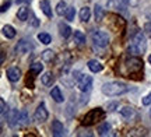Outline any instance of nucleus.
I'll list each match as a JSON object with an SVG mask.
<instances>
[{
    "label": "nucleus",
    "instance_id": "6e6552de",
    "mask_svg": "<svg viewBox=\"0 0 151 137\" xmlns=\"http://www.w3.org/2000/svg\"><path fill=\"white\" fill-rule=\"evenodd\" d=\"M92 87V77L91 76H83L78 80V88H80V91L83 93H87V91H90Z\"/></svg>",
    "mask_w": 151,
    "mask_h": 137
},
{
    "label": "nucleus",
    "instance_id": "9d476101",
    "mask_svg": "<svg viewBox=\"0 0 151 137\" xmlns=\"http://www.w3.org/2000/svg\"><path fill=\"white\" fill-rule=\"evenodd\" d=\"M65 126H63V123L59 121H53L52 122V134L56 137H60V136H65Z\"/></svg>",
    "mask_w": 151,
    "mask_h": 137
},
{
    "label": "nucleus",
    "instance_id": "473e14b6",
    "mask_svg": "<svg viewBox=\"0 0 151 137\" xmlns=\"http://www.w3.org/2000/svg\"><path fill=\"white\" fill-rule=\"evenodd\" d=\"M143 105H151V93L143 98Z\"/></svg>",
    "mask_w": 151,
    "mask_h": 137
},
{
    "label": "nucleus",
    "instance_id": "b1692460",
    "mask_svg": "<svg viewBox=\"0 0 151 137\" xmlns=\"http://www.w3.org/2000/svg\"><path fill=\"white\" fill-rule=\"evenodd\" d=\"M28 14H29V11L28 9L24 6V7H20L18 9V13H17V17H18V20H21V21H25L28 18Z\"/></svg>",
    "mask_w": 151,
    "mask_h": 137
},
{
    "label": "nucleus",
    "instance_id": "a211bd4d",
    "mask_svg": "<svg viewBox=\"0 0 151 137\" xmlns=\"http://www.w3.org/2000/svg\"><path fill=\"white\" fill-rule=\"evenodd\" d=\"M53 80H55V77H53V74H52V71H46V73L41 77V81H42L43 85H50V84L53 82Z\"/></svg>",
    "mask_w": 151,
    "mask_h": 137
},
{
    "label": "nucleus",
    "instance_id": "bb28decb",
    "mask_svg": "<svg viewBox=\"0 0 151 137\" xmlns=\"http://www.w3.org/2000/svg\"><path fill=\"white\" fill-rule=\"evenodd\" d=\"M38 39H39L42 44H45V45L50 44V41H52L50 35H49V34H46V32H39V34H38Z\"/></svg>",
    "mask_w": 151,
    "mask_h": 137
},
{
    "label": "nucleus",
    "instance_id": "f257e3e1",
    "mask_svg": "<svg viewBox=\"0 0 151 137\" xmlns=\"http://www.w3.org/2000/svg\"><path fill=\"white\" fill-rule=\"evenodd\" d=\"M129 85L120 81H109L102 85V93L105 95H108V97H119V95H123V94L129 93Z\"/></svg>",
    "mask_w": 151,
    "mask_h": 137
},
{
    "label": "nucleus",
    "instance_id": "1a4fd4ad",
    "mask_svg": "<svg viewBox=\"0 0 151 137\" xmlns=\"http://www.w3.org/2000/svg\"><path fill=\"white\" fill-rule=\"evenodd\" d=\"M20 116H21V112H18L17 109H11L7 112V122L10 126H16V125H20Z\"/></svg>",
    "mask_w": 151,
    "mask_h": 137
},
{
    "label": "nucleus",
    "instance_id": "e433bc0d",
    "mask_svg": "<svg viewBox=\"0 0 151 137\" xmlns=\"http://www.w3.org/2000/svg\"><path fill=\"white\" fill-rule=\"evenodd\" d=\"M148 62H150V63H151V55L148 56Z\"/></svg>",
    "mask_w": 151,
    "mask_h": 137
},
{
    "label": "nucleus",
    "instance_id": "c9c22d12",
    "mask_svg": "<svg viewBox=\"0 0 151 137\" xmlns=\"http://www.w3.org/2000/svg\"><path fill=\"white\" fill-rule=\"evenodd\" d=\"M4 62V52H1V63Z\"/></svg>",
    "mask_w": 151,
    "mask_h": 137
},
{
    "label": "nucleus",
    "instance_id": "dca6fc26",
    "mask_svg": "<svg viewBox=\"0 0 151 137\" xmlns=\"http://www.w3.org/2000/svg\"><path fill=\"white\" fill-rule=\"evenodd\" d=\"M88 69H90L92 73H99V71H102L104 67L98 60H90L88 62Z\"/></svg>",
    "mask_w": 151,
    "mask_h": 137
},
{
    "label": "nucleus",
    "instance_id": "4be33fe9",
    "mask_svg": "<svg viewBox=\"0 0 151 137\" xmlns=\"http://www.w3.org/2000/svg\"><path fill=\"white\" fill-rule=\"evenodd\" d=\"M109 132H111V125H109L108 122L102 123V125L99 126V129H98V134H99V136H108Z\"/></svg>",
    "mask_w": 151,
    "mask_h": 137
},
{
    "label": "nucleus",
    "instance_id": "ddd939ff",
    "mask_svg": "<svg viewBox=\"0 0 151 137\" xmlns=\"http://www.w3.org/2000/svg\"><path fill=\"white\" fill-rule=\"evenodd\" d=\"M120 115L123 116L124 119H132V118H134L136 116V112L133 108H130V106H124L120 109Z\"/></svg>",
    "mask_w": 151,
    "mask_h": 137
},
{
    "label": "nucleus",
    "instance_id": "2eb2a0df",
    "mask_svg": "<svg viewBox=\"0 0 151 137\" xmlns=\"http://www.w3.org/2000/svg\"><path fill=\"white\" fill-rule=\"evenodd\" d=\"M108 4L115 9H126V6L129 4V0H111Z\"/></svg>",
    "mask_w": 151,
    "mask_h": 137
},
{
    "label": "nucleus",
    "instance_id": "9b49d317",
    "mask_svg": "<svg viewBox=\"0 0 151 137\" xmlns=\"http://www.w3.org/2000/svg\"><path fill=\"white\" fill-rule=\"evenodd\" d=\"M20 77H21V70H20L18 67H10V69L7 70V78H9L11 82L18 81Z\"/></svg>",
    "mask_w": 151,
    "mask_h": 137
},
{
    "label": "nucleus",
    "instance_id": "a878e982",
    "mask_svg": "<svg viewBox=\"0 0 151 137\" xmlns=\"http://www.w3.org/2000/svg\"><path fill=\"white\" fill-rule=\"evenodd\" d=\"M42 70H43V65H41V63H32L31 67H29V73L31 74H39Z\"/></svg>",
    "mask_w": 151,
    "mask_h": 137
},
{
    "label": "nucleus",
    "instance_id": "c85d7f7f",
    "mask_svg": "<svg viewBox=\"0 0 151 137\" xmlns=\"http://www.w3.org/2000/svg\"><path fill=\"white\" fill-rule=\"evenodd\" d=\"M66 20H69V21H73L74 20V16H76V10L74 7H67V10H66Z\"/></svg>",
    "mask_w": 151,
    "mask_h": 137
},
{
    "label": "nucleus",
    "instance_id": "cd10ccee",
    "mask_svg": "<svg viewBox=\"0 0 151 137\" xmlns=\"http://www.w3.org/2000/svg\"><path fill=\"white\" fill-rule=\"evenodd\" d=\"M66 10H67L66 1H59L58 6H56V13H58L59 16H63V14H66Z\"/></svg>",
    "mask_w": 151,
    "mask_h": 137
},
{
    "label": "nucleus",
    "instance_id": "7ed1b4c3",
    "mask_svg": "<svg viewBox=\"0 0 151 137\" xmlns=\"http://www.w3.org/2000/svg\"><path fill=\"white\" fill-rule=\"evenodd\" d=\"M104 118H105V110L102 108H94L88 113H86V116L83 118V125L84 126H92L97 122L102 121Z\"/></svg>",
    "mask_w": 151,
    "mask_h": 137
},
{
    "label": "nucleus",
    "instance_id": "f704fd0d",
    "mask_svg": "<svg viewBox=\"0 0 151 137\" xmlns=\"http://www.w3.org/2000/svg\"><path fill=\"white\" fill-rule=\"evenodd\" d=\"M31 0H17V3H29Z\"/></svg>",
    "mask_w": 151,
    "mask_h": 137
},
{
    "label": "nucleus",
    "instance_id": "412c9836",
    "mask_svg": "<svg viewBox=\"0 0 151 137\" xmlns=\"http://www.w3.org/2000/svg\"><path fill=\"white\" fill-rule=\"evenodd\" d=\"M3 34H4L6 38L11 39L16 37V29L11 27V25H4V27H3Z\"/></svg>",
    "mask_w": 151,
    "mask_h": 137
},
{
    "label": "nucleus",
    "instance_id": "4c0bfd02",
    "mask_svg": "<svg viewBox=\"0 0 151 137\" xmlns=\"http://www.w3.org/2000/svg\"><path fill=\"white\" fill-rule=\"evenodd\" d=\"M150 119H151V109H150Z\"/></svg>",
    "mask_w": 151,
    "mask_h": 137
},
{
    "label": "nucleus",
    "instance_id": "f03ea898",
    "mask_svg": "<svg viewBox=\"0 0 151 137\" xmlns=\"http://www.w3.org/2000/svg\"><path fill=\"white\" fill-rule=\"evenodd\" d=\"M146 37H144V34L139 31V32H136L133 35V38L130 41V45L129 48H127V52H129L130 55L133 56H139V55H143L144 52H146Z\"/></svg>",
    "mask_w": 151,
    "mask_h": 137
},
{
    "label": "nucleus",
    "instance_id": "39448f33",
    "mask_svg": "<svg viewBox=\"0 0 151 137\" xmlns=\"http://www.w3.org/2000/svg\"><path fill=\"white\" fill-rule=\"evenodd\" d=\"M126 67L130 73H137L143 69V62L139 57H130L129 60H126Z\"/></svg>",
    "mask_w": 151,
    "mask_h": 137
},
{
    "label": "nucleus",
    "instance_id": "423d86ee",
    "mask_svg": "<svg viewBox=\"0 0 151 137\" xmlns=\"http://www.w3.org/2000/svg\"><path fill=\"white\" fill-rule=\"evenodd\" d=\"M48 109H46V106H45V104L43 102H41V104L38 105L37 110H35V113H34V118H35V121L37 122H45L46 119H48Z\"/></svg>",
    "mask_w": 151,
    "mask_h": 137
},
{
    "label": "nucleus",
    "instance_id": "0eeeda50",
    "mask_svg": "<svg viewBox=\"0 0 151 137\" xmlns=\"http://www.w3.org/2000/svg\"><path fill=\"white\" fill-rule=\"evenodd\" d=\"M32 48L34 46L29 41H27V39H21V41H18V44L16 45L14 50H16V53H27V52H29V50H32Z\"/></svg>",
    "mask_w": 151,
    "mask_h": 137
},
{
    "label": "nucleus",
    "instance_id": "4468645a",
    "mask_svg": "<svg viewBox=\"0 0 151 137\" xmlns=\"http://www.w3.org/2000/svg\"><path fill=\"white\" fill-rule=\"evenodd\" d=\"M39 6H41V10L43 11V14L50 18V17H52V9H50V6H49V1H48V0H41Z\"/></svg>",
    "mask_w": 151,
    "mask_h": 137
},
{
    "label": "nucleus",
    "instance_id": "72a5a7b5",
    "mask_svg": "<svg viewBox=\"0 0 151 137\" xmlns=\"http://www.w3.org/2000/svg\"><path fill=\"white\" fill-rule=\"evenodd\" d=\"M10 6H11V3H10V1H9V3H6V4H3V6H1V9H0V10H1V13H4L6 10H9V7H10Z\"/></svg>",
    "mask_w": 151,
    "mask_h": 137
},
{
    "label": "nucleus",
    "instance_id": "6ab92c4d",
    "mask_svg": "<svg viewBox=\"0 0 151 137\" xmlns=\"http://www.w3.org/2000/svg\"><path fill=\"white\" fill-rule=\"evenodd\" d=\"M90 17H91V10H90V7H83L80 10V18H81V21H84L87 22L88 20H90Z\"/></svg>",
    "mask_w": 151,
    "mask_h": 137
},
{
    "label": "nucleus",
    "instance_id": "2f4dec72",
    "mask_svg": "<svg viewBox=\"0 0 151 137\" xmlns=\"http://www.w3.org/2000/svg\"><path fill=\"white\" fill-rule=\"evenodd\" d=\"M144 34L148 35V37H151V21L147 22L146 25H144Z\"/></svg>",
    "mask_w": 151,
    "mask_h": 137
},
{
    "label": "nucleus",
    "instance_id": "20e7f679",
    "mask_svg": "<svg viewBox=\"0 0 151 137\" xmlns=\"http://www.w3.org/2000/svg\"><path fill=\"white\" fill-rule=\"evenodd\" d=\"M91 39H92V42L97 45V46H99V48H106L109 45L108 34L104 32V31H92Z\"/></svg>",
    "mask_w": 151,
    "mask_h": 137
},
{
    "label": "nucleus",
    "instance_id": "393cba45",
    "mask_svg": "<svg viewBox=\"0 0 151 137\" xmlns=\"http://www.w3.org/2000/svg\"><path fill=\"white\" fill-rule=\"evenodd\" d=\"M74 42H77L78 45L86 44V35L81 31H74Z\"/></svg>",
    "mask_w": 151,
    "mask_h": 137
},
{
    "label": "nucleus",
    "instance_id": "f8f14e48",
    "mask_svg": "<svg viewBox=\"0 0 151 137\" xmlns=\"http://www.w3.org/2000/svg\"><path fill=\"white\" fill-rule=\"evenodd\" d=\"M50 97L53 98V101H56V102H63L65 101V98H63V94H62V91H60L59 87H53L52 88V91H50Z\"/></svg>",
    "mask_w": 151,
    "mask_h": 137
},
{
    "label": "nucleus",
    "instance_id": "7c9ffc66",
    "mask_svg": "<svg viewBox=\"0 0 151 137\" xmlns=\"http://www.w3.org/2000/svg\"><path fill=\"white\" fill-rule=\"evenodd\" d=\"M6 110H7V105H6V101L3 98H0V112L4 115Z\"/></svg>",
    "mask_w": 151,
    "mask_h": 137
},
{
    "label": "nucleus",
    "instance_id": "5701e85b",
    "mask_svg": "<svg viewBox=\"0 0 151 137\" xmlns=\"http://www.w3.org/2000/svg\"><path fill=\"white\" fill-rule=\"evenodd\" d=\"M94 16H95V21H102L104 16H105V11L99 4L95 6V10H94Z\"/></svg>",
    "mask_w": 151,
    "mask_h": 137
},
{
    "label": "nucleus",
    "instance_id": "aec40b11",
    "mask_svg": "<svg viewBox=\"0 0 151 137\" xmlns=\"http://www.w3.org/2000/svg\"><path fill=\"white\" fill-rule=\"evenodd\" d=\"M55 59V52L50 49H46L42 52V60L46 62V63H50V62Z\"/></svg>",
    "mask_w": 151,
    "mask_h": 137
},
{
    "label": "nucleus",
    "instance_id": "f3484780",
    "mask_svg": "<svg viewBox=\"0 0 151 137\" xmlns=\"http://www.w3.org/2000/svg\"><path fill=\"white\" fill-rule=\"evenodd\" d=\"M59 31H60V35L63 37V38H69L71 34V28L67 25V24H63V22H60L59 24Z\"/></svg>",
    "mask_w": 151,
    "mask_h": 137
},
{
    "label": "nucleus",
    "instance_id": "c756f323",
    "mask_svg": "<svg viewBox=\"0 0 151 137\" xmlns=\"http://www.w3.org/2000/svg\"><path fill=\"white\" fill-rule=\"evenodd\" d=\"M25 123H28V116H27V112L22 110L21 116H20V125H25Z\"/></svg>",
    "mask_w": 151,
    "mask_h": 137
}]
</instances>
